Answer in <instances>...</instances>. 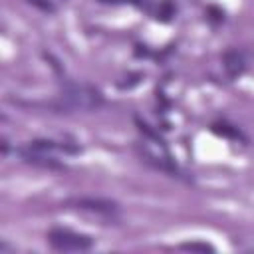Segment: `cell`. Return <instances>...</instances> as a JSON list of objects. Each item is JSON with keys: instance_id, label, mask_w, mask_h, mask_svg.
<instances>
[{"instance_id": "8", "label": "cell", "mask_w": 254, "mask_h": 254, "mask_svg": "<svg viewBox=\"0 0 254 254\" xmlns=\"http://www.w3.org/2000/svg\"><path fill=\"white\" fill-rule=\"evenodd\" d=\"M181 248L183 250H198V252H214V248L204 242H187V244H181Z\"/></svg>"}, {"instance_id": "5", "label": "cell", "mask_w": 254, "mask_h": 254, "mask_svg": "<svg viewBox=\"0 0 254 254\" xmlns=\"http://www.w3.org/2000/svg\"><path fill=\"white\" fill-rule=\"evenodd\" d=\"M139 155H141V159H143L147 165H151L153 169L163 171V173H167L169 177L185 179V173H183V171L179 169V165L173 163L169 157H157V155H153V153H149V151H139Z\"/></svg>"}, {"instance_id": "9", "label": "cell", "mask_w": 254, "mask_h": 254, "mask_svg": "<svg viewBox=\"0 0 254 254\" xmlns=\"http://www.w3.org/2000/svg\"><path fill=\"white\" fill-rule=\"evenodd\" d=\"M26 2L32 4V6H36V8H40V10H44V12H54L56 10V6L50 0H26Z\"/></svg>"}, {"instance_id": "7", "label": "cell", "mask_w": 254, "mask_h": 254, "mask_svg": "<svg viewBox=\"0 0 254 254\" xmlns=\"http://www.w3.org/2000/svg\"><path fill=\"white\" fill-rule=\"evenodd\" d=\"M133 121H135V125H137V131H139L141 135H145L147 139H151V141H157L159 145H163V139H161V135H159V133H157V131H155V129H153V127H151L147 121H143V119H141V117H137V115L133 117Z\"/></svg>"}, {"instance_id": "1", "label": "cell", "mask_w": 254, "mask_h": 254, "mask_svg": "<svg viewBox=\"0 0 254 254\" xmlns=\"http://www.w3.org/2000/svg\"><path fill=\"white\" fill-rule=\"evenodd\" d=\"M62 103L67 107V111L97 109L99 105H103V97L95 87L87 83H67L64 85V91H62Z\"/></svg>"}, {"instance_id": "3", "label": "cell", "mask_w": 254, "mask_h": 254, "mask_svg": "<svg viewBox=\"0 0 254 254\" xmlns=\"http://www.w3.org/2000/svg\"><path fill=\"white\" fill-rule=\"evenodd\" d=\"M67 204H71L73 208L79 210H87V212H95V214H113L119 210V204L115 200L109 198H95V196H75L69 198Z\"/></svg>"}, {"instance_id": "6", "label": "cell", "mask_w": 254, "mask_h": 254, "mask_svg": "<svg viewBox=\"0 0 254 254\" xmlns=\"http://www.w3.org/2000/svg\"><path fill=\"white\" fill-rule=\"evenodd\" d=\"M222 62H224V67H226V71L234 77V75H238L242 69H244V58H242V54L240 52H236V50H228L224 56H222Z\"/></svg>"}, {"instance_id": "2", "label": "cell", "mask_w": 254, "mask_h": 254, "mask_svg": "<svg viewBox=\"0 0 254 254\" xmlns=\"http://www.w3.org/2000/svg\"><path fill=\"white\" fill-rule=\"evenodd\" d=\"M48 242L56 248V250H89L93 246V240L85 234H77L65 228H52L48 232Z\"/></svg>"}, {"instance_id": "4", "label": "cell", "mask_w": 254, "mask_h": 254, "mask_svg": "<svg viewBox=\"0 0 254 254\" xmlns=\"http://www.w3.org/2000/svg\"><path fill=\"white\" fill-rule=\"evenodd\" d=\"M18 153H20V157H22L28 165H34V167H40V169H52V171L64 169V165H62L58 159L50 157L46 151H38V149L28 147V149H18Z\"/></svg>"}, {"instance_id": "10", "label": "cell", "mask_w": 254, "mask_h": 254, "mask_svg": "<svg viewBox=\"0 0 254 254\" xmlns=\"http://www.w3.org/2000/svg\"><path fill=\"white\" fill-rule=\"evenodd\" d=\"M214 131L216 133H220V135H226V137H240V133L238 131H234L232 127H228V125H214Z\"/></svg>"}]
</instances>
